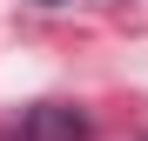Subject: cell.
I'll use <instances>...</instances> for the list:
<instances>
[{"label":"cell","mask_w":148,"mask_h":141,"mask_svg":"<svg viewBox=\"0 0 148 141\" xmlns=\"http://www.w3.org/2000/svg\"><path fill=\"white\" fill-rule=\"evenodd\" d=\"M20 141H88V114L67 108V101H40L20 121Z\"/></svg>","instance_id":"1"},{"label":"cell","mask_w":148,"mask_h":141,"mask_svg":"<svg viewBox=\"0 0 148 141\" xmlns=\"http://www.w3.org/2000/svg\"><path fill=\"white\" fill-rule=\"evenodd\" d=\"M40 7H61V0H40Z\"/></svg>","instance_id":"2"}]
</instances>
